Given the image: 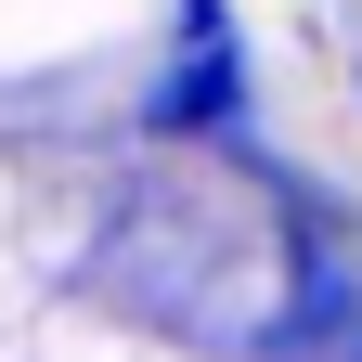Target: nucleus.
<instances>
[{"label": "nucleus", "instance_id": "f257e3e1", "mask_svg": "<svg viewBox=\"0 0 362 362\" xmlns=\"http://www.w3.org/2000/svg\"><path fill=\"white\" fill-rule=\"evenodd\" d=\"M129 117H143V143H181V156L233 143V156H246V143H259V90H246V39H233V13H181Z\"/></svg>", "mask_w": 362, "mask_h": 362}]
</instances>
